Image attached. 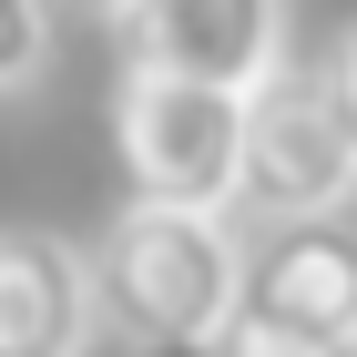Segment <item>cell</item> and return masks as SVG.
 Here are the masks:
<instances>
[{"mask_svg": "<svg viewBox=\"0 0 357 357\" xmlns=\"http://www.w3.org/2000/svg\"><path fill=\"white\" fill-rule=\"evenodd\" d=\"M102 327L133 357H235L245 347V235L225 215L123 204L92 235Z\"/></svg>", "mask_w": 357, "mask_h": 357, "instance_id": "1", "label": "cell"}, {"mask_svg": "<svg viewBox=\"0 0 357 357\" xmlns=\"http://www.w3.org/2000/svg\"><path fill=\"white\" fill-rule=\"evenodd\" d=\"M245 92H204L174 72H123L112 82V153L133 204H174V215H225L245 204Z\"/></svg>", "mask_w": 357, "mask_h": 357, "instance_id": "2", "label": "cell"}, {"mask_svg": "<svg viewBox=\"0 0 357 357\" xmlns=\"http://www.w3.org/2000/svg\"><path fill=\"white\" fill-rule=\"evenodd\" d=\"M245 204L266 225H327L357 204V123L327 72H275L245 112Z\"/></svg>", "mask_w": 357, "mask_h": 357, "instance_id": "3", "label": "cell"}, {"mask_svg": "<svg viewBox=\"0 0 357 357\" xmlns=\"http://www.w3.org/2000/svg\"><path fill=\"white\" fill-rule=\"evenodd\" d=\"M123 72H174V82H204V92H266L286 61V0H133L123 21Z\"/></svg>", "mask_w": 357, "mask_h": 357, "instance_id": "4", "label": "cell"}, {"mask_svg": "<svg viewBox=\"0 0 357 357\" xmlns=\"http://www.w3.org/2000/svg\"><path fill=\"white\" fill-rule=\"evenodd\" d=\"M245 337L266 347H357V225H266L245 245Z\"/></svg>", "mask_w": 357, "mask_h": 357, "instance_id": "5", "label": "cell"}, {"mask_svg": "<svg viewBox=\"0 0 357 357\" xmlns=\"http://www.w3.org/2000/svg\"><path fill=\"white\" fill-rule=\"evenodd\" d=\"M92 337H102L92 245L52 225H0V357H92Z\"/></svg>", "mask_w": 357, "mask_h": 357, "instance_id": "6", "label": "cell"}, {"mask_svg": "<svg viewBox=\"0 0 357 357\" xmlns=\"http://www.w3.org/2000/svg\"><path fill=\"white\" fill-rule=\"evenodd\" d=\"M52 72V0H0V92H31Z\"/></svg>", "mask_w": 357, "mask_h": 357, "instance_id": "7", "label": "cell"}, {"mask_svg": "<svg viewBox=\"0 0 357 357\" xmlns=\"http://www.w3.org/2000/svg\"><path fill=\"white\" fill-rule=\"evenodd\" d=\"M327 82H337V102H347V123H357V31L337 41V61H327Z\"/></svg>", "mask_w": 357, "mask_h": 357, "instance_id": "8", "label": "cell"}, {"mask_svg": "<svg viewBox=\"0 0 357 357\" xmlns=\"http://www.w3.org/2000/svg\"><path fill=\"white\" fill-rule=\"evenodd\" d=\"M235 357H357V347H266V337H245Z\"/></svg>", "mask_w": 357, "mask_h": 357, "instance_id": "9", "label": "cell"}, {"mask_svg": "<svg viewBox=\"0 0 357 357\" xmlns=\"http://www.w3.org/2000/svg\"><path fill=\"white\" fill-rule=\"evenodd\" d=\"M92 10H112V21H123V10H133V0H92Z\"/></svg>", "mask_w": 357, "mask_h": 357, "instance_id": "10", "label": "cell"}]
</instances>
